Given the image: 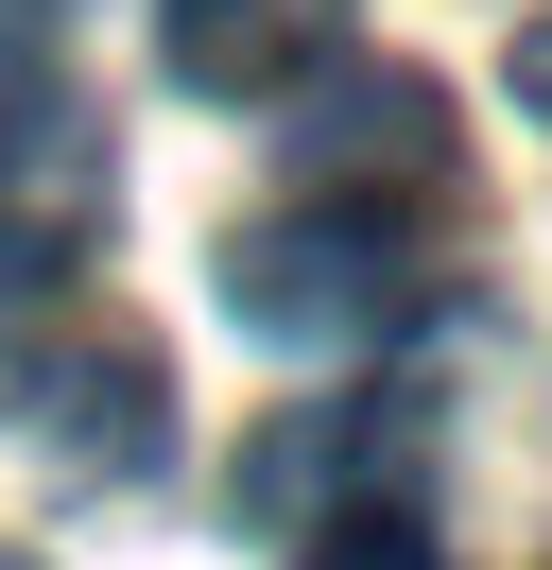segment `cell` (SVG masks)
<instances>
[{"label": "cell", "mask_w": 552, "mask_h": 570, "mask_svg": "<svg viewBox=\"0 0 552 570\" xmlns=\"http://www.w3.org/2000/svg\"><path fill=\"white\" fill-rule=\"evenodd\" d=\"M225 312L259 328V346H363V328L432 312V225L414 208H345V190H310V208L276 225H225Z\"/></svg>", "instance_id": "6da1fadb"}, {"label": "cell", "mask_w": 552, "mask_h": 570, "mask_svg": "<svg viewBox=\"0 0 552 570\" xmlns=\"http://www.w3.org/2000/svg\"><path fill=\"white\" fill-rule=\"evenodd\" d=\"M294 174L310 190H345V208H414V225H448V105L414 70H345V87H294Z\"/></svg>", "instance_id": "7a4b0ae2"}, {"label": "cell", "mask_w": 552, "mask_h": 570, "mask_svg": "<svg viewBox=\"0 0 552 570\" xmlns=\"http://www.w3.org/2000/svg\"><path fill=\"white\" fill-rule=\"evenodd\" d=\"M156 52H172V87H207V105H294V87L345 52V0H156Z\"/></svg>", "instance_id": "3957f363"}, {"label": "cell", "mask_w": 552, "mask_h": 570, "mask_svg": "<svg viewBox=\"0 0 552 570\" xmlns=\"http://www.w3.org/2000/svg\"><path fill=\"white\" fill-rule=\"evenodd\" d=\"M363 466H397V415H379V397H345V415H328V397H294V415L225 466V501H241V535H310V501L345 519Z\"/></svg>", "instance_id": "277c9868"}, {"label": "cell", "mask_w": 552, "mask_h": 570, "mask_svg": "<svg viewBox=\"0 0 552 570\" xmlns=\"http://www.w3.org/2000/svg\"><path fill=\"white\" fill-rule=\"evenodd\" d=\"M34 415H69V466H138L156 450V363H138L121 328H87V346L34 363Z\"/></svg>", "instance_id": "5b68a950"}, {"label": "cell", "mask_w": 552, "mask_h": 570, "mask_svg": "<svg viewBox=\"0 0 552 570\" xmlns=\"http://www.w3.org/2000/svg\"><path fill=\"white\" fill-rule=\"evenodd\" d=\"M294 570H448V553L397 519V501H345V519H310V553H294Z\"/></svg>", "instance_id": "8992f818"}, {"label": "cell", "mask_w": 552, "mask_h": 570, "mask_svg": "<svg viewBox=\"0 0 552 570\" xmlns=\"http://www.w3.org/2000/svg\"><path fill=\"white\" fill-rule=\"evenodd\" d=\"M501 87H518V105L552 121V18H535V36H518V52H501Z\"/></svg>", "instance_id": "52a82bcc"}, {"label": "cell", "mask_w": 552, "mask_h": 570, "mask_svg": "<svg viewBox=\"0 0 552 570\" xmlns=\"http://www.w3.org/2000/svg\"><path fill=\"white\" fill-rule=\"evenodd\" d=\"M0 570H18V553H0Z\"/></svg>", "instance_id": "ba28073f"}]
</instances>
